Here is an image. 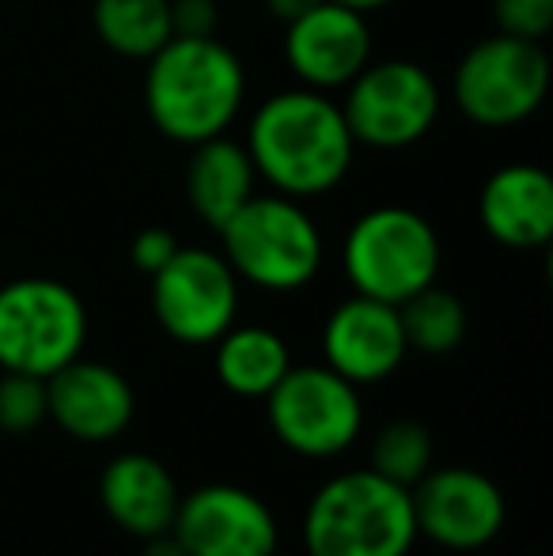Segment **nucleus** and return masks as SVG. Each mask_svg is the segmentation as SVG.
I'll use <instances>...</instances> for the list:
<instances>
[{
	"label": "nucleus",
	"instance_id": "obj_1",
	"mask_svg": "<svg viewBox=\"0 0 553 556\" xmlns=\"http://www.w3.org/2000/svg\"><path fill=\"white\" fill-rule=\"evenodd\" d=\"M247 155L259 182L285 198L307 201L345 182L356 140L338 99L300 84L259 103L247 125Z\"/></svg>",
	"mask_w": 553,
	"mask_h": 556
},
{
	"label": "nucleus",
	"instance_id": "obj_2",
	"mask_svg": "<svg viewBox=\"0 0 553 556\" xmlns=\"http://www.w3.org/2000/svg\"><path fill=\"white\" fill-rule=\"evenodd\" d=\"M247 103V68L221 38H167L148 58V122L175 144H201L236 125Z\"/></svg>",
	"mask_w": 553,
	"mask_h": 556
},
{
	"label": "nucleus",
	"instance_id": "obj_3",
	"mask_svg": "<svg viewBox=\"0 0 553 556\" xmlns=\"http://www.w3.org/2000/svg\"><path fill=\"white\" fill-rule=\"evenodd\" d=\"M414 542L417 519L410 489L376 469L330 477L303 515V545L311 556H410Z\"/></svg>",
	"mask_w": 553,
	"mask_h": 556
},
{
	"label": "nucleus",
	"instance_id": "obj_4",
	"mask_svg": "<svg viewBox=\"0 0 553 556\" xmlns=\"http://www.w3.org/2000/svg\"><path fill=\"white\" fill-rule=\"evenodd\" d=\"M224 262L239 280L262 292H296L323 269V231L303 201L285 193H254L221 227Z\"/></svg>",
	"mask_w": 553,
	"mask_h": 556
},
{
	"label": "nucleus",
	"instance_id": "obj_5",
	"mask_svg": "<svg viewBox=\"0 0 553 556\" xmlns=\"http://www.w3.org/2000/svg\"><path fill=\"white\" fill-rule=\"evenodd\" d=\"M440 257L436 227L406 205H379L361 213L341 247V265L353 292L391 307L436 285Z\"/></svg>",
	"mask_w": 553,
	"mask_h": 556
},
{
	"label": "nucleus",
	"instance_id": "obj_6",
	"mask_svg": "<svg viewBox=\"0 0 553 556\" xmlns=\"http://www.w3.org/2000/svg\"><path fill=\"white\" fill-rule=\"evenodd\" d=\"M550 96V58L542 42L489 35L458 58L451 99L478 129H516L542 111Z\"/></svg>",
	"mask_w": 553,
	"mask_h": 556
},
{
	"label": "nucleus",
	"instance_id": "obj_7",
	"mask_svg": "<svg viewBox=\"0 0 553 556\" xmlns=\"http://www.w3.org/2000/svg\"><path fill=\"white\" fill-rule=\"evenodd\" d=\"M88 341V307L53 277L0 285V371L50 379L73 364Z\"/></svg>",
	"mask_w": 553,
	"mask_h": 556
},
{
	"label": "nucleus",
	"instance_id": "obj_8",
	"mask_svg": "<svg viewBox=\"0 0 553 556\" xmlns=\"http://www.w3.org/2000/svg\"><path fill=\"white\" fill-rule=\"evenodd\" d=\"M341 91V114L353 140L379 152H399L428 137L443 106L432 73L406 58L368 61Z\"/></svg>",
	"mask_w": 553,
	"mask_h": 556
},
{
	"label": "nucleus",
	"instance_id": "obj_9",
	"mask_svg": "<svg viewBox=\"0 0 553 556\" xmlns=\"http://www.w3.org/2000/svg\"><path fill=\"white\" fill-rule=\"evenodd\" d=\"M262 402L274 435L300 458H338L364 428L361 387L326 364L288 367Z\"/></svg>",
	"mask_w": 553,
	"mask_h": 556
},
{
	"label": "nucleus",
	"instance_id": "obj_10",
	"mask_svg": "<svg viewBox=\"0 0 553 556\" xmlns=\"http://www.w3.org/2000/svg\"><path fill=\"white\" fill-rule=\"evenodd\" d=\"M152 315L178 344H213L239 315V277L224 254L205 247H178L152 273Z\"/></svg>",
	"mask_w": 553,
	"mask_h": 556
},
{
	"label": "nucleus",
	"instance_id": "obj_11",
	"mask_svg": "<svg viewBox=\"0 0 553 556\" xmlns=\"http://www.w3.org/2000/svg\"><path fill=\"white\" fill-rule=\"evenodd\" d=\"M410 500H414L417 538H428L451 553L493 545L508 519V504L497 481L470 466L428 469L410 489Z\"/></svg>",
	"mask_w": 553,
	"mask_h": 556
},
{
	"label": "nucleus",
	"instance_id": "obj_12",
	"mask_svg": "<svg viewBox=\"0 0 553 556\" xmlns=\"http://www.w3.org/2000/svg\"><path fill=\"white\" fill-rule=\"evenodd\" d=\"M171 534L186 556H277L280 545L269 504L239 484H201L178 496Z\"/></svg>",
	"mask_w": 553,
	"mask_h": 556
},
{
	"label": "nucleus",
	"instance_id": "obj_13",
	"mask_svg": "<svg viewBox=\"0 0 553 556\" xmlns=\"http://www.w3.org/2000/svg\"><path fill=\"white\" fill-rule=\"evenodd\" d=\"M285 61L303 88L341 91L372 61L368 15L338 0H318L285 30Z\"/></svg>",
	"mask_w": 553,
	"mask_h": 556
},
{
	"label": "nucleus",
	"instance_id": "obj_14",
	"mask_svg": "<svg viewBox=\"0 0 553 556\" xmlns=\"http://www.w3.org/2000/svg\"><path fill=\"white\" fill-rule=\"evenodd\" d=\"M410 344L402 333L399 307L353 295L338 303L323 326V364L353 387L391 379L406 359Z\"/></svg>",
	"mask_w": 553,
	"mask_h": 556
},
{
	"label": "nucleus",
	"instance_id": "obj_15",
	"mask_svg": "<svg viewBox=\"0 0 553 556\" xmlns=\"http://www.w3.org/2000/svg\"><path fill=\"white\" fill-rule=\"evenodd\" d=\"M134 387L111 364L76 356L46 379V420L80 443L118 440L134 425Z\"/></svg>",
	"mask_w": 553,
	"mask_h": 556
},
{
	"label": "nucleus",
	"instance_id": "obj_16",
	"mask_svg": "<svg viewBox=\"0 0 553 556\" xmlns=\"http://www.w3.org/2000/svg\"><path fill=\"white\" fill-rule=\"evenodd\" d=\"M478 220L508 250H542L553 239V178L535 163H508L486 178Z\"/></svg>",
	"mask_w": 553,
	"mask_h": 556
},
{
	"label": "nucleus",
	"instance_id": "obj_17",
	"mask_svg": "<svg viewBox=\"0 0 553 556\" xmlns=\"http://www.w3.org/2000/svg\"><path fill=\"white\" fill-rule=\"evenodd\" d=\"M178 484L171 469L160 458L140 451H126L118 458L106 462L103 477H99V500L103 511L118 530L134 538H152L171 530L178 511Z\"/></svg>",
	"mask_w": 553,
	"mask_h": 556
},
{
	"label": "nucleus",
	"instance_id": "obj_18",
	"mask_svg": "<svg viewBox=\"0 0 553 556\" xmlns=\"http://www.w3.org/2000/svg\"><path fill=\"white\" fill-rule=\"evenodd\" d=\"M254 193H259V175H254L247 144L231 140L228 132L201 140V144H190L186 201L201 216V224L221 231Z\"/></svg>",
	"mask_w": 553,
	"mask_h": 556
},
{
	"label": "nucleus",
	"instance_id": "obj_19",
	"mask_svg": "<svg viewBox=\"0 0 553 556\" xmlns=\"http://www.w3.org/2000/svg\"><path fill=\"white\" fill-rule=\"evenodd\" d=\"M213 344L216 379L236 397H266L292 367L285 337L266 326H231Z\"/></svg>",
	"mask_w": 553,
	"mask_h": 556
},
{
	"label": "nucleus",
	"instance_id": "obj_20",
	"mask_svg": "<svg viewBox=\"0 0 553 556\" xmlns=\"http://www.w3.org/2000/svg\"><path fill=\"white\" fill-rule=\"evenodd\" d=\"M91 27L118 58L148 61L171 35V0H96Z\"/></svg>",
	"mask_w": 553,
	"mask_h": 556
},
{
	"label": "nucleus",
	"instance_id": "obj_21",
	"mask_svg": "<svg viewBox=\"0 0 553 556\" xmlns=\"http://www.w3.org/2000/svg\"><path fill=\"white\" fill-rule=\"evenodd\" d=\"M402 333H406L410 352H425V356H448L466 341V315L463 300L440 285L420 288L406 303H399Z\"/></svg>",
	"mask_w": 553,
	"mask_h": 556
},
{
	"label": "nucleus",
	"instance_id": "obj_22",
	"mask_svg": "<svg viewBox=\"0 0 553 556\" xmlns=\"http://www.w3.org/2000/svg\"><path fill=\"white\" fill-rule=\"evenodd\" d=\"M372 469L394 484L414 489L432 469V432L417 420H391L372 443Z\"/></svg>",
	"mask_w": 553,
	"mask_h": 556
},
{
	"label": "nucleus",
	"instance_id": "obj_23",
	"mask_svg": "<svg viewBox=\"0 0 553 556\" xmlns=\"http://www.w3.org/2000/svg\"><path fill=\"white\" fill-rule=\"evenodd\" d=\"M46 420V379L20 371L0 375V432H35Z\"/></svg>",
	"mask_w": 553,
	"mask_h": 556
},
{
	"label": "nucleus",
	"instance_id": "obj_24",
	"mask_svg": "<svg viewBox=\"0 0 553 556\" xmlns=\"http://www.w3.org/2000/svg\"><path fill=\"white\" fill-rule=\"evenodd\" d=\"M489 8L501 35L542 42L553 30V0H493Z\"/></svg>",
	"mask_w": 553,
	"mask_h": 556
},
{
	"label": "nucleus",
	"instance_id": "obj_25",
	"mask_svg": "<svg viewBox=\"0 0 553 556\" xmlns=\"http://www.w3.org/2000/svg\"><path fill=\"white\" fill-rule=\"evenodd\" d=\"M221 27L216 0H171V35L178 38H213Z\"/></svg>",
	"mask_w": 553,
	"mask_h": 556
},
{
	"label": "nucleus",
	"instance_id": "obj_26",
	"mask_svg": "<svg viewBox=\"0 0 553 556\" xmlns=\"http://www.w3.org/2000/svg\"><path fill=\"white\" fill-rule=\"evenodd\" d=\"M175 254H178V239L167 231V227H144V231L129 242V257H134V265L144 273V277L160 273Z\"/></svg>",
	"mask_w": 553,
	"mask_h": 556
},
{
	"label": "nucleus",
	"instance_id": "obj_27",
	"mask_svg": "<svg viewBox=\"0 0 553 556\" xmlns=\"http://www.w3.org/2000/svg\"><path fill=\"white\" fill-rule=\"evenodd\" d=\"M140 556H186V549L178 545V538L171 530H163V534L144 538V553Z\"/></svg>",
	"mask_w": 553,
	"mask_h": 556
},
{
	"label": "nucleus",
	"instance_id": "obj_28",
	"mask_svg": "<svg viewBox=\"0 0 553 556\" xmlns=\"http://www.w3.org/2000/svg\"><path fill=\"white\" fill-rule=\"evenodd\" d=\"M318 0H266V12L274 15V20H285V23H292L296 15H303V12H311Z\"/></svg>",
	"mask_w": 553,
	"mask_h": 556
},
{
	"label": "nucleus",
	"instance_id": "obj_29",
	"mask_svg": "<svg viewBox=\"0 0 553 556\" xmlns=\"http://www.w3.org/2000/svg\"><path fill=\"white\" fill-rule=\"evenodd\" d=\"M338 4H345V8H356V12L372 15V12H379V8L394 4V0H338Z\"/></svg>",
	"mask_w": 553,
	"mask_h": 556
}]
</instances>
